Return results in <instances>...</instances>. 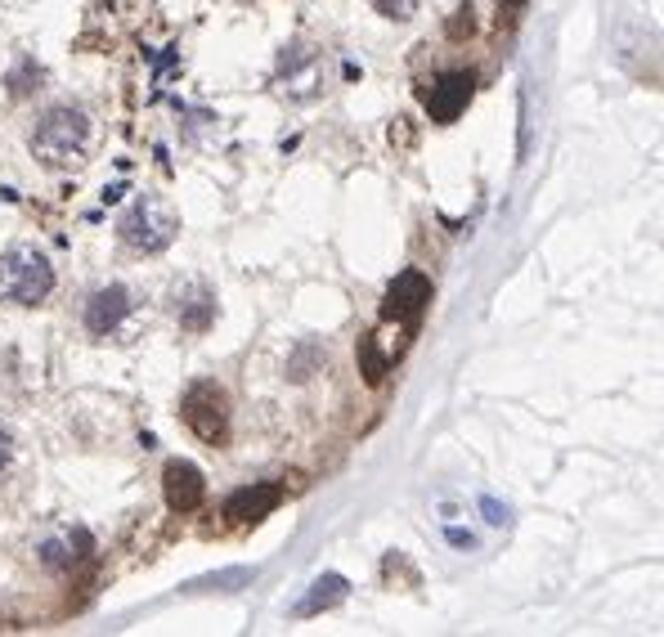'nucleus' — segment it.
Segmentation results:
<instances>
[{
    "label": "nucleus",
    "instance_id": "obj_19",
    "mask_svg": "<svg viewBox=\"0 0 664 637\" xmlns=\"http://www.w3.org/2000/svg\"><path fill=\"white\" fill-rule=\"evenodd\" d=\"M9 454H14V449H9V436H5V431H0V472H5V467H9Z\"/></svg>",
    "mask_w": 664,
    "mask_h": 637
},
{
    "label": "nucleus",
    "instance_id": "obj_7",
    "mask_svg": "<svg viewBox=\"0 0 664 637\" xmlns=\"http://www.w3.org/2000/svg\"><path fill=\"white\" fill-rule=\"evenodd\" d=\"M427 301H431V283H427V274L404 270V274H395V283L386 288L382 315H386V319H395V323H418V315L427 310Z\"/></svg>",
    "mask_w": 664,
    "mask_h": 637
},
{
    "label": "nucleus",
    "instance_id": "obj_6",
    "mask_svg": "<svg viewBox=\"0 0 664 637\" xmlns=\"http://www.w3.org/2000/svg\"><path fill=\"white\" fill-rule=\"evenodd\" d=\"M131 310H135L131 288H122V283H108V288H99L95 297L86 301V332H90V337H113V332L126 323Z\"/></svg>",
    "mask_w": 664,
    "mask_h": 637
},
{
    "label": "nucleus",
    "instance_id": "obj_12",
    "mask_svg": "<svg viewBox=\"0 0 664 637\" xmlns=\"http://www.w3.org/2000/svg\"><path fill=\"white\" fill-rule=\"evenodd\" d=\"M346 588H350V584H346L341 575L315 579V584H310V597L297 606V615H319V611H328V606H337L341 597H346Z\"/></svg>",
    "mask_w": 664,
    "mask_h": 637
},
{
    "label": "nucleus",
    "instance_id": "obj_17",
    "mask_svg": "<svg viewBox=\"0 0 664 637\" xmlns=\"http://www.w3.org/2000/svg\"><path fill=\"white\" fill-rule=\"evenodd\" d=\"M485 516H490L494 525H507V507H498L494 498H485Z\"/></svg>",
    "mask_w": 664,
    "mask_h": 637
},
{
    "label": "nucleus",
    "instance_id": "obj_13",
    "mask_svg": "<svg viewBox=\"0 0 664 637\" xmlns=\"http://www.w3.org/2000/svg\"><path fill=\"white\" fill-rule=\"evenodd\" d=\"M359 373H364V382L368 386H382L386 382V373H391V359L377 350V341L373 337H364L359 341Z\"/></svg>",
    "mask_w": 664,
    "mask_h": 637
},
{
    "label": "nucleus",
    "instance_id": "obj_14",
    "mask_svg": "<svg viewBox=\"0 0 664 637\" xmlns=\"http://www.w3.org/2000/svg\"><path fill=\"white\" fill-rule=\"evenodd\" d=\"M41 77H45V72L36 68L32 59H27V63H23V72H14V77H9V95L23 99V95H32V90H41Z\"/></svg>",
    "mask_w": 664,
    "mask_h": 637
},
{
    "label": "nucleus",
    "instance_id": "obj_11",
    "mask_svg": "<svg viewBox=\"0 0 664 637\" xmlns=\"http://www.w3.org/2000/svg\"><path fill=\"white\" fill-rule=\"evenodd\" d=\"M283 489L274 485V480H261V485H247V489H234V494L225 498V516L229 521H261V516H270L274 507H279Z\"/></svg>",
    "mask_w": 664,
    "mask_h": 637
},
{
    "label": "nucleus",
    "instance_id": "obj_10",
    "mask_svg": "<svg viewBox=\"0 0 664 637\" xmlns=\"http://www.w3.org/2000/svg\"><path fill=\"white\" fill-rule=\"evenodd\" d=\"M171 310H175V319H180L184 332H207L211 319H216V297H211L202 283H180V288L171 292Z\"/></svg>",
    "mask_w": 664,
    "mask_h": 637
},
{
    "label": "nucleus",
    "instance_id": "obj_2",
    "mask_svg": "<svg viewBox=\"0 0 664 637\" xmlns=\"http://www.w3.org/2000/svg\"><path fill=\"white\" fill-rule=\"evenodd\" d=\"M54 292V265L36 247H9L0 256V301L9 306H41Z\"/></svg>",
    "mask_w": 664,
    "mask_h": 637
},
{
    "label": "nucleus",
    "instance_id": "obj_20",
    "mask_svg": "<svg viewBox=\"0 0 664 637\" xmlns=\"http://www.w3.org/2000/svg\"><path fill=\"white\" fill-rule=\"evenodd\" d=\"M503 5H525V0H503Z\"/></svg>",
    "mask_w": 664,
    "mask_h": 637
},
{
    "label": "nucleus",
    "instance_id": "obj_3",
    "mask_svg": "<svg viewBox=\"0 0 664 637\" xmlns=\"http://www.w3.org/2000/svg\"><path fill=\"white\" fill-rule=\"evenodd\" d=\"M175 229H180V220H175L158 198L131 202V207L122 211V220H117V234H122V243L135 247V252H144V256L166 252V247H171V238H175Z\"/></svg>",
    "mask_w": 664,
    "mask_h": 637
},
{
    "label": "nucleus",
    "instance_id": "obj_9",
    "mask_svg": "<svg viewBox=\"0 0 664 637\" xmlns=\"http://www.w3.org/2000/svg\"><path fill=\"white\" fill-rule=\"evenodd\" d=\"M162 494H166V507H175V512H193V507H202V498H207V480L193 463H184V458H175V463H166L162 472Z\"/></svg>",
    "mask_w": 664,
    "mask_h": 637
},
{
    "label": "nucleus",
    "instance_id": "obj_4",
    "mask_svg": "<svg viewBox=\"0 0 664 637\" xmlns=\"http://www.w3.org/2000/svg\"><path fill=\"white\" fill-rule=\"evenodd\" d=\"M180 413H184V422H189L193 436L207 440V445H220V440L229 436V395H225V386L193 382L189 391H184Z\"/></svg>",
    "mask_w": 664,
    "mask_h": 637
},
{
    "label": "nucleus",
    "instance_id": "obj_1",
    "mask_svg": "<svg viewBox=\"0 0 664 637\" xmlns=\"http://www.w3.org/2000/svg\"><path fill=\"white\" fill-rule=\"evenodd\" d=\"M90 144V122L81 108L72 104H59V108H45L41 122L32 131V153L41 158L45 166H68L86 153Z\"/></svg>",
    "mask_w": 664,
    "mask_h": 637
},
{
    "label": "nucleus",
    "instance_id": "obj_5",
    "mask_svg": "<svg viewBox=\"0 0 664 637\" xmlns=\"http://www.w3.org/2000/svg\"><path fill=\"white\" fill-rule=\"evenodd\" d=\"M472 95H476L472 72H440V77L422 90V104H427L431 122L449 126V122H458V113H463L467 104H472Z\"/></svg>",
    "mask_w": 664,
    "mask_h": 637
},
{
    "label": "nucleus",
    "instance_id": "obj_18",
    "mask_svg": "<svg viewBox=\"0 0 664 637\" xmlns=\"http://www.w3.org/2000/svg\"><path fill=\"white\" fill-rule=\"evenodd\" d=\"M449 543H458V548H476V534H467V530H449Z\"/></svg>",
    "mask_w": 664,
    "mask_h": 637
},
{
    "label": "nucleus",
    "instance_id": "obj_15",
    "mask_svg": "<svg viewBox=\"0 0 664 637\" xmlns=\"http://www.w3.org/2000/svg\"><path fill=\"white\" fill-rule=\"evenodd\" d=\"M368 5L382 18H391V23H409V18L418 14V0H368Z\"/></svg>",
    "mask_w": 664,
    "mask_h": 637
},
{
    "label": "nucleus",
    "instance_id": "obj_8",
    "mask_svg": "<svg viewBox=\"0 0 664 637\" xmlns=\"http://www.w3.org/2000/svg\"><path fill=\"white\" fill-rule=\"evenodd\" d=\"M90 552H95V539H90L86 525H63L59 534H50V539L41 543V566L45 570H72V566H81Z\"/></svg>",
    "mask_w": 664,
    "mask_h": 637
},
{
    "label": "nucleus",
    "instance_id": "obj_16",
    "mask_svg": "<svg viewBox=\"0 0 664 637\" xmlns=\"http://www.w3.org/2000/svg\"><path fill=\"white\" fill-rule=\"evenodd\" d=\"M472 32H476V9L463 0V5L454 9V18H449V36H454V41H463V36H472Z\"/></svg>",
    "mask_w": 664,
    "mask_h": 637
}]
</instances>
